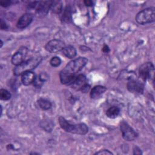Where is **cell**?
Here are the masks:
<instances>
[{
	"instance_id": "1",
	"label": "cell",
	"mask_w": 155,
	"mask_h": 155,
	"mask_svg": "<svg viewBox=\"0 0 155 155\" xmlns=\"http://www.w3.org/2000/svg\"><path fill=\"white\" fill-rule=\"evenodd\" d=\"M87 62L88 59L84 57H80L69 62L59 73L61 82L62 84H71L76 78V73L82 69Z\"/></svg>"
},
{
	"instance_id": "2",
	"label": "cell",
	"mask_w": 155,
	"mask_h": 155,
	"mask_svg": "<svg viewBox=\"0 0 155 155\" xmlns=\"http://www.w3.org/2000/svg\"><path fill=\"white\" fill-rule=\"evenodd\" d=\"M58 120L61 127L67 132L81 135L88 133V127L84 123L71 124L62 116L58 118Z\"/></svg>"
},
{
	"instance_id": "3",
	"label": "cell",
	"mask_w": 155,
	"mask_h": 155,
	"mask_svg": "<svg viewBox=\"0 0 155 155\" xmlns=\"http://www.w3.org/2000/svg\"><path fill=\"white\" fill-rule=\"evenodd\" d=\"M42 58L40 56H36L25 61L15 68L14 74L16 76H19L25 72L30 71L35 68L40 64Z\"/></svg>"
},
{
	"instance_id": "4",
	"label": "cell",
	"mask_w": 155,
	"mask_h": 155,
	"mask_svg": "<svg viewBox=\"0 0 155 155\" xmlns=\"http://www.w3.org/2000/svg\"><path fill=\"white\" fill-rule=\"evenodd\" d=\"M136 22L141 25L153 22L155 20V8L149 7L139 12L136 16Z\"/></svg>"
},
{
	"instance_id": "5",
	"label": "cell",
	"mask_w": 155,
	"mask_h": 155,
	"mask_svg": "<svg viewBox=\"0 0 155 155\" xmlns=\"http://www.w3.org/2000/svg\"><path fill=\"white\" fill-rule=\"evenodd\" d=\"M120 128L123 138L127 141L134 140L137 136V133L125 121H122L120 124Z\"/></svg>"
},
{
	"instance_id": "6",
	"label": "cell",
	"mask_w": 155,
	"mask_h": 155,
	"mask_svg": "<svg viewBox=\"0 0 155 155\" xmlns=\"http://www.w3.org/2000/svg\"><path fill=\"white\" fill-rule=\"evenodd\" d=\"M154 65L151 62H146L142 64L139 69V78L142 81L153 78L154 74Z\"/></svg>"
},
{
	"instance_id": "7",
	"label": "cell",
	"mask_w": 155,
	"mask_h": 155,
	"mask_svg": "<svg viewBox=\"0 0 155 155\" xmlns=\"http://www.w3.org/2000/svg\"><path fill=\"white\" fill-rule=\"evenodd\" d=\"M71 85L73 88L78 90H81L83 92H86L90 88L89 85L87 83V78L85 76L82 74L78 75Z\"/></svg>"
},
{
	"instance_id": "8",
	"label": "cell",
	"mask_w": 155,
	"mask_h": 155,
	"mask_svg": "<svg viewBox=\"0 0 155 155\" xmlns=\"http://www.w3.org/2000/svg\"><path fill=\"white\" fill-rule=\"evenodd\" d=\"M65 47V43L61 40L53 39L46 44L45 45V49L48 52L54 53L62 51Z\"/></svg>"
},
{
	"instance_id": "9",
	"label": "cell",
	"mask_w": 155,
	"mask_h": 155,
	"mask_svg": "<svg viewBox=\"0 0 155 155\" xmlns=\"http://www.w3.org/2000/svg\"><path fill=\"white\" fill-rule=\"evenodd\" d=\"M28 53V49L22 47L19 48V50L16 52L12 58V63L16 66H18L25 61V59Z\"/></svg>"
},
{
	"instance_id": "10",
	"label": "cell",
	"mask_w": 155,
	"mask_h": 155,
	"mask_svg": "<svg viewBox=\"0 0 155 155\" xmlns=\"http://www.w3.org/2000/svg\"><path fill=\"white\" fill-rule=\"evenodd\" d=\"M51 1H44L38 2V4H37L36 13L38 17H44L48 13L50 9Z\"/></svg>"
},
{
	"instance_id": "11",
	"label": "cell",
	"mask_w": 155,
	"mask_h": 155,
	"mask_svg": "<svg viewBox=\"0 0 155 155\" xmlns=\"http://www.w3.org/2000/svg\"><path fill=\"white\" fill-rule=\"evenodd\" d=\"M127 88L131 93L140 94L143 91V84L134 79H130L127 84Z\"/></svg>"
},
{
	"instance_id": "12",
	"label": "cell",
	"mask_w": 155,
	"mask_h": 155,
	"mask_svg": "<svg viewBox=\"0 0 155 155\" xmlns=\"http://www.w3.org/2000/svg\"><path fill=\"white\" fill-rule=\"evenodd\" d=\"M33 21V15L31 13H25L22 15L18 21L17 27L20 29H23L28 26Z\"/></svg>"
},
{
	"instance_id": "13",
	"label": "cell",
	"mask_w": 155,
	"mask_h": 155,
	"mask_svg": "<svg viewBox=\"0 0 155 155\" xmlns=\"http://www.w3.org/2000/svg\"><path fill=\"white\" fill-rule=\"evenodd\" d=\"M36 79L35 74L32 71H27L22 74L21 82L24 85H29L31 84H33Z\"/></svg>"
},
{
	"instance_id": "14",
	"label": "cell",
	"mask_w": 155,
	"mask_h": 155,
	"mask_svg": "<svg viewBox=\"0 0 155 155\" xmlns=\"http://www.w3.org/2000/svg\"><path fill=\"white\" fill-rule=\"evenodd\" d=\"M107 90L106 87L102 85L94 86L91 90L90 97L92 99H97L103 94Z\"/></svg>"
},
{
	"instance_id": "15",
	"label": "cell",
	"mask_w": 155,
	"mask_h": 155,
	"mask_svg": "<svg viewBox=\"0 0 155 155\" xmlns=\"http://www.w3.org/2000/svg\"><path fill=\"white\" fill-rule=\"evenodd\" d=\"M62 53L68 58H74L76 55V50L75 48L71 45H68L65 47L62 50Z\"/></svg>"
},
{
	"instance_id": "16",
	"label": "cell",
	"mask_w": 155,
	"mask_h": 155,
	"mask_svg": "<svg viewBox=\"0 0 155 155\" xmlns=\"http://www.w3.org/2000/svg\"><path fill=\"white\" fill-rule=\"evenodd\" d=\"M120 113L119 108L116 106H113L109 108L106 111V115L110 119H114L118 116Z\"/></svg>"
},
{
	"instance_id": "17",
	"label": "cell",
	"mask_w": 155,
	"mask_h": 155,
	"mask_svg": "<svg viewBox=\"0 0 155 155\" xmlns=\"http://www.w3.org/2000/svg\"><path fill=\"white\" fill-rule=\"evenodd\" d=\"M50 10L54 13H60L62 10V2L60 1H52L50 6Z\"/></svg>"
},
{
	"instance_id": "18",
	"label": "cell",
	"mask_w": 155,
	"mask_h": 155,
	"mask_svg": "<svg viewBox=\"0 0 155 155\" xmlns=\"http://www.w3.org/2000/svg\"><path fill=\"white\" fill-rule=\"evenodd\" d=\"M41 127L47 132H50L53 128V124L49 119H44L40 123Z\"/></svg>"
},
{
	"instance_id": "19",
	"label": "cell",
	"mask_w": 155,
	"mask_h": 155,
	"mask_svg": "<svg viewBox=\"0 0 155 155\" xmlns=\"http://www.w3.org/2000/svg\"><path fill=\"white\" fill-rule=\"evenodd\" d=\"M62 19L64 22L68 23L71 21V8L69 6H67L63 13Z\"/></svg>"
},
{
	"instance_id": "20",
	"label": "cell",
	"mask_w": 155,
	"mask_h": 155,
	"mask_svg": "<svg viewBox=\"0 0 155 155\" xmlns=\"http://www.w3.org/2000/svg\"><path fill=\"white\" fill-rule=\"evenodd\" d=\"M38 104H39L40 108H41L44 110H47L50 109L51 107V102L46 99L40 98L38 99Z\"/></svg>"
},
{
	"instance_id": "21",
	"label": "cell",
	"mask_w": 155,
	"mask_h": 155,
	"mask_svg": "<svg viewBox=\"0 0 155 155\" xmlns=\"http://www.w3.org/2000/svg\"><path fill=\"white\" fill-rule=\"evenodd\" d=\"M0 97L3 101H8L11 98V94L7 90L2 88L0 90Z\"/></svg>"
},
{
	"instance_id": "22",
	"label": "cell",
	"mask_w": 155,
	"mask_h": 155,
	"mask_svg": "<svg viewBox=\"0 0 155 155\" xmlns=\"http://www.w3.org/2000/svg\"><path fill=\"white\" fill-rule=\"evenodd\" d=\"M50 64L52 67H58L61 64V59L58 56H54L50 59Z\"/></svg>"
},
{
	"instance_id": "23",
	"label": "cell",
	"mask_w": 155,
	"mask_h": 155,
	"mask_svg": "<svg viewBox=\"0 0 155 155\" xmlns=\"http://www.w3.org/2000/svg\"><path fill=\"white\" fill-rule=\"evenodd\" d=\"M12 3V1H9V0H5V1H1L0 2V4H1V5L4 7H7L9 5H10Z\"/></svg>"
},
{
	"instance_id": "24",
	"label": "cell",
	"mask_w": 155,
	"mask_h": 155,
	"mask_svg": "<svg viewBox=\"0 0 155 155\" xmlns=\"http://www.w3.org/2000/svg\"><path fill=\"white\" fill-rule=\"evenodd\" d=\"M95 154H105V155H107V154H113V153L107 150H101V151H99L97 153H95Z\"/></svg>"
},
{
	"instance_id": "25",
	"label": "cell",
	"mask_w": 155,
	"mask_h": 155,
	"mask_svg": "<svg viewBox=\"0 0 155 155\" xmlns=\"http://www.w3.org/2000/svg\"><path fill=\"white\" fill-rule=\"evenodd\" d=\"M8 28V26L5 21H3L2 19H1V30H7Z\"/></svg>"
},
{
	"instance_id": "26",
	"label": "cell",
	"mask_w": 155,
	"mask_h": 155,
	"mask_svg": "<svg viewBox=\"0 0 155 155\" xmlns=\"http://www.w3.org/2000/svg\"><path fill=\"white\" fill-rule=\"evenodd\" d=\"M134 154H142V152H141V150H140V148H139L138 147H136L134 148Z\"/></svg>"
},
{
	"instance_id": "27",
	"label": "cell",
	"mask_w": 155,
	"mask_h": 155,
	"mask_svg": "<svg viewBox=\"0 0 155 155\" xmlns=\"http://www.w3.org/2000/svg\"><path fill=\"white\" fill-rule=\"evenodd\" d=\"M84 4L85 5L87 6H91L93 5V2L90 0H86V1H84Z\"/></svg>"
},
{
	"instance_id": "28",
	"label": "cell",
	"mask_w": 155,
	"mask_h": 155,
	"mask_svg": "<svg viewBox=\"0 0 155 155\" xmlns=\"http://www.w3.org/2000/svg\"><path fill=\"white\" fill-rule=\"evenodd\" d=\"M109 50H110V49H109V47H108V45H104V46L102 48V51L104 53H108L109 51Z\"/></svg>"
}]
</instances>
